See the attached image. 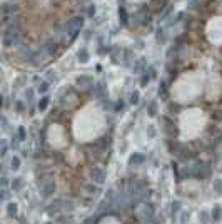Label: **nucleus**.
I'll return each instance as SVG.
<instances>
[{"instance_id": "obj_10", "label": "nucleus", "mask_w": 222, "mask_h": 224, "mask_svg": "<svg viewBox=\"0 0 222 224\" xmlns=\"http://www.w3.org/2000/svg\"><path fill=\"white\" fill-rule=\"evenodd\" d=\"M20 187H22V179H20V177H15L14 181H12V189H14V191H19Z\"/></svg>"}, {"instance_id": "obj_4", "label": "nucleus", "mask_w": 222, "mask_h": 224, "mask_svg": "<svg viewBox=\"0 0 222 224\" xmlns=\"http://www.w3.org/2000/svg\"><path fill=\"white\" fill-rule=\"evenodd\" d=\"M112 203H114V206H117V208H127V206H130V199H129L124 192H119V194L114 196Z\"/></svg>"}, {"instance_id": "obj_5", "label": "nucleus", "mask_w": 222, "mask_h": 224, "mask_svg": "<svg viewBox=\"0 0 222 224\" xmlns=\"http://www.w3.org/2000/svg\"><path fill=\"white\" fill-rule=\"evenodd\" d=\"M90 177L92 181L97 182V184H102V182L105 181V171L100 167H92L90 169Z\"/></svg>"}, {"instance_id": "obj_13", "label": "nucleus", "mask_w": 222, "mask_h": 224, "mask_svg": "<svg viewBox=\"0 0 222 224\" xmlns=\"http://www.w3.org/2000/svg\"><path fill=\"white\" fill-rule=\"evenodd\" d=\"M70 222H72V216H67V217L62 216V217L59 219V224H70Z\"/></svg>"}, {"instance_id": "obj_16", "label": "nucleus", "mask_w": 222, "mask_h": 224, "mask_svg": "<svg viewBox=\"0 0 222 224\" xmlns=\"http://www.w3.org/2000/svg\"><path fill=\"white\" fill-rule=\"evenodd\" d=\"M180 209V203L179 201H175V203H172V214H175L177 211Z\"/></svg>"}, {"instance_id": "obj_15", "label": "nucleus", "mask_w": 222, "mask_h": 224, "mask_svg": "<svg viewBox=\"0 0 222 224\" xmlns=\"http://www.w3.org/2000/svg\"><path fill=\"white\" fill-rule=\"evenodd\" d=\"M19 167H20V161H19V157H14L12 159V169L15 171V169H19Z\"/></svg>"}, {"instance_id": "obj_14", "label": "nucleus", "mask_w": 222, "mask_h": 224, "mask_svg": "<svg viewBox=\"0 0 222 224\" xmlns=\"http://www.w3.org/2000/svg\"><path fill=\"white\" fill-rule=\"evenodd\" d=\"M84 187H85L87 191H90V194H97V192H99V189H97L95 186H92V184H85Z\"/></svg>"}, {"instance_id": "obj_17", "label": "nucleus", "mask_w": 222, "mask_h": 224, "mask_svg": "<svg viewBox=\"0 0 222 224\" xmlns=\"http://www.w3.org/2000/svg\"><path fill=\"white\" fill-rule=\"evenodd\" d=\"M94 219H95V217H87V219H84L82 224H92V222H94Z\"/></svg>"}, {"instance_id": "obj_2", "label": "nucleus", "mask_w": 222, "mask_h": 224, "mask_svg": "<svg viewBox=\"0 0 222 224\" xmlns=\"http://www.w3.org/2000/svg\"><path fill=\"white\" fill-rule=\"evenodd\" d=\"M177 0H119L124 22L134 30H149Z\"/></svg>"}, {"instance_id": "obj_9", "label": "nucleus", "mask_w": 222, "mask_h": 224, "mask_svg": "<svg viewBox=\"0 0 222 224\" xmlns=\"http://www.w3.org/2000/svg\"><path fill=\"white\" fill-rule=\"evenodd\" d=\"M214 192L217 194H222V179H214Z\"/></svg>"}, {"instance_id": "obj_12", "label": "nucleus", "mask_w": 222, "mask_h": 224, "mask_svg": "<svg viewBox=\"0 0 222 224\" xmlns=\"http://www.w3.org/2000/svg\"><path fill=\"white\" fill-rule=\"evenodd\" d=\"M142 161H144V156L135 154V156H132V157H130V164H140Z\"/></svg>"}, {"instance_id": "obj_8", "label": "nucleus", "mask_w": 222, "mask_h": 224, "mask_svg": "<svg viewBox=\"0 0 222 224\" xmlns=\"http://www.w3.org/2000/svg\"><path fill=\"white\" fill-rule=\"evenodd\" d=\"M7 212H8V216H10V217H15L17 212H19L17 204H15V203H10V204H8V206H7Z\"/></svg>"}, {"instance_id": "obj_6", "label": "nucleus", "mask_w": 222, "mask_h": 224, "mask_svg": "<svg viewBox=\"0 0 222 224\" xmlns=\"http://www.w3.org/2000/svg\"><path fill=\"white\" fill-rule=\"evenodd\" d=\"M40 189H42V196H43V198H50V196L55 192V184H54V181H48L47 184H43V186L40 187Z\"/></svg>"}, {"instance_id": "obj_3", "label": "nucleus", "mask_w": 222, "mask_h": 224, "mask_svg": "<svg viewBox=\"0 0 222 224\" xmlns=\"http://www.w3.org/2000/svg\"><path fill=\"white\" fill-rule=\"evenodd\" d=\"M65 206H67V208H72V203H69V201H65V199H60V198L59 199H54L50 204H48L47 212L50 214V216H54V214H59Z\"/></svg>"}, {"instance_id": "obj_1", "label": "nucleus", "mask_w": 222, "mask_h": 224, "mask_svg": "<svg viewBox=\"0 0 222 224\" xmlns=\"http://www.w3.org/2000/svg\"><path fill=\"white\" fill-rule=\"evenodd\" d=\"M90 0H3V47L40 65L69 47Z\"/></svg>"}, {"instance_id": "obj_11", "label": "nucleus", "mask_w": 222, "mask_h": 224, "mask_svg": "<svg viewBox=\"0 0 222 224\" xmlns=\"http://www.w3.org/2000/svg\"><path fill=\"white\" fill-rule=\"evenodd\" d=\"M212 219H214V221L220 219V208L219 206H214V209H212Z\"/></svg>"}, {"instance_id": "obj_7", "label": "nucleus", "mask_w": 222, "mask_h": 224, "mask_svg": "<svg viewBox=\"0 0 222 224\" xmlns=\"http://www.w3.org/2000/svg\"><path fill=\"white\" fill-rule=\"evenodd\" d=\"M155 214V209H154V204H144V212H142V219L144 221H149V219H152Z\"/></svg>"}]
</instances>
